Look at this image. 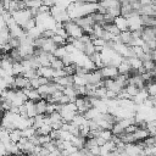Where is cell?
<instances>
[{"label":"cell","instance_id":"cell-1","mask_svg":"<svg viewBox=\"0 0 156 156\" xmlns=\"http://www.w3.org/2000/svg\"><path fill=\"white\" fill-rule=\"evenodd\" d=\"M63 27H65V29H66V32H67V34H68L69 38L79 39V38L84 34L83 28H82L79 24H77L76 21H73V20L65 22V23H63Z\"/></svg>","mask_w":156,"mask_h":156},{"label":"cell","instance_id":"cell-2","mask_svg":"<svg viewBox=\"0 0 156 156\" xmlns=\"http://www.w3.org/2000/svg\"><path fill=\"white\" fill-rule=\"evenodd\" d=\"M12 17L16 21L17 24H20L21 27H23L26 24V22L33 17L32 12L29 9H22V10H16L12 12Z\"/></svg>","mask_w":156,"mask_h":156},{"label":"cell","instance_id":"cell-3","mask_svg":"<svg viewBox=\"0 0 156 156\" xmlns=\"http://www.w3.org/2000/svg\"><path fill=\"white\" fill-rule=\"evenodd\" d=\"M73 21H76V23L79 24V26L83 28L84 33H88V34L91 33L93 27H94V24H95V22H94V20H93L91 15L83 16V17H78V18H76V20H73Z\"/></svg>","mask_w":156,"mask_h":156},{"label":"cell","instance_id":"cell-4","mask_svg":"<svg viewBox=\"0 0 156 156\" xmlns=\"http://www.w3.org/2000/svg\"><path fill=\"white\" fill-rule=\"evenodd\" d=\"M76 105L78 108L79 113H85L90 107H91V102H90V98L88 95H79L76 99Z\"/></svg>","mask_w":156,"mask_h":156},{"label":"cell","instance_id":"cell-5","mask_svg":"<svg viewBox=\"0 0 156 156\" xmlns=\"http://www.w3.org/2000/svg\"><path fill=\"white\" fill-rule=\"evenodd\" d=\"M128 20V29L129 30H138V29H143V21H141V16L140 13H133L132 16L127 17Z\"/></svg>","mask_w":156,"mask_h":156},{"label":"cell","instance_id":"cell-6","mask_svg":"<svg viewBox=\"0 0 156 156\" xmlns=\"http://www.w3.org/2000/svg\"><path fill=\"white\" fill-rule=\"evenodd\" d=\"M13 89H24V88H32L30 85V79H28L27 77H24L23 74H20V76H15V79H13V84L12 87Z\"/></svg>","mask_w":156,"mask_h":156},{"label":"cell","instance_id":"cell-7","mask_svg":"<svg viewBox=\"0 0 156 156\" xmlns=\"http://www.w3.org/2000/svg\"><path fill=\"white\" fill-rule=\"evenodd\" d=\"M101 76L104 79L106 78H115L117 74H118V68L115 67V66H111V65H105L102 67L99 68Z\"/></svg>","mask_w":156,"mask_h":156},{"label":"cell","instance_id":"cell-8","mask_svg":"<svg viewBox=\"0 0 156 156\" xmlns=\"http://www.w3.org/2000/svg\"><path fill=\"white\" fill-rule=\"evenodd\" d=\"M128 84H133V85H135V87L143 89V88H145L146 82L144 80V78H143L141 74H139V73L135 72V73H133L132 76L128 77Z\"/></svg>","mask_w":156,"mask_h":156},{"label":"cell","instance_id":"cell-9","mask_svg":"<svg viewBox=\"0 0 156 156\" xmlns=\"http://www.w3.org/2000/svg\"><path fill=\"white\" fill-rule=\"evenodd\" d=\"M37 71H38V74H39V76H43V77H45V78L52 80L55 69H54L51 66H40L39 68H37Z\"/></svg>","mask_w":156,"mask_h":156},{"label":"cell","instance_id":"cell-10","mask_svg":"<svg viewBox=\"0 0 156 156\" xmlns=\"http://www.w3.org/2000/svg\"><path fill=\"white\" fill-rule=\"evenodd\" d=\"M52 80L56 82L57 84H60L63 88L74 84L73 83V76H69V74H66V76H62V77H57V78H52Z\"/></svg>","mask_w":156,"mask_h":156},{"label":"cell","instance_id":"cell-11","mask_svg":"<svg viewBox=\"0 0 156 156\" xmlns=\"http://www.w3.org/2000/svg\"><path fill=\"white\" fill-rule=\"evenodd\" d=\"M126 58H127L128 63L130 65L133 73L136 72L140 67H143V60H141V58H139V57H136V56H130V57H126Z\"/></svg>","mask_w":156,"mask_h":156},{"label":"cell","instance_id":"cell-12","mask_svg":"<svg viewBox=\"0 0 156 156\" xmlns=\"http://www.w3.org/2000/svg\"><path fill=\"white\" fill-rule=\"evenodd\" d=\"M140 15H147V16H156V4L150 2L146 5H141Z\"/></svg>","mask_w":156,"mask_h":156},{"label":"cell","instance_id":"cell-13","mask_svg":"<svg viewBox=\"0 0 156 156\" xmlns=\"http://www.w3.org/2000/svg\"><path fill=\"white\" fill-rule=\"evenodd\" d=\"M113 23L118 27V29H119L121 32L128 29V20H127V17H124V16H122V15L117 16V17L113 20Z\"/></svg>","mask_w":156,"mask_h":156},{"label":"cell","instance_id":"cell-14","mask_svg":"<svg viewBox=\"0 0 156 156\" xmlns=\"http://www.w3.org/2000/svg\"><path fill=\"white\" fill-rule=\"evenodd\" d=\"M150 95H149V93L146 91V89L145 88H143V89H140L139 91H138V94L135 95V96H133V101L136 104V105H140V104H143L147 98H149Z\"/></svg>","mask_w":156,"mask_h":156},{"label":"cell","instance_id":"cell-15","mask_svg":"<svg viewBox=\"0 0 156 156\" xmlns=\"http://www.w3.org/2000/svg\"><path fill=\"white\" fill-rule=\"evenodd\" d=\"M26 105V110H27V116L28 117H34L37 113V107H35V101L33 100H27L24 102Z\"/></svg>","mask_w":156,"mask_h":156},{"label":"cell","instance_id":"cell-16","mask_svg":"<svg viewBox=\"0 0 156 156\" xmlns=\"http://www.w3.org/2000/svg\"><path fill=\"white\" fill-rule=\"evenodd\" d=\"M26 33H27L28 37H30L34 40L38 39V38H40V37H43V29L39 26H35V27L30 28L29 30H26Z\"/></svg>","mask_w":156,"mask_h":156},{"label":"cell","instance_id":"cell-17","mask_svg":"<svg viewBox=\"0 0 156 156\" xmlns=\"http://www.w3.org/2000/svg\"><path fill=\"white\" fill-rule=\"evenodd\" d=\"M104 33H105V28H104V26L95 23L94 27H93V30H91L90 35H91V39H94V38H102Z\"/></svg>","mask_w":156,"mask_h":156},{"label":"cell","instance_id":"cell-18","mask_svg":"<svg viewBox=\"0 0 156 156\" xmlns=\"http://www.w3.org/2000/svg\"><path fill=\"white\" fill-rule=\"evenodd\" d=\"M35 107H37V113L39 115H45L46 113V107H48V100L41 98L40 100H38L35 102Z\"/></svg>","mask_w":156,"mask_h":156},{"label":"cell","instance_id":"cell-19","mask_svg":"<svg viewBox=\"0 0 156 156\" xmlns=\"http://www.w3.org/2000/svg\"><path fill=\"white\" fill-rule=\"evenodd\" d=\"M140 16L144 27H156V16H147V15H140Z\"/></svg>","mask_w":156,"mask_h":156},{"label":"cell","instance_id":"cell-20","mask_svg":"<svg viewBox=\"0 0 156 156\" xmlns=\"http://www.w3.org/2000/svg\"><path fill=\"white\" fill-rule=\"evenodd\" d=\"M117 68H118V73H122V74H128L129 76V73L132 72V67L128 63V61H127L126 57L123 58V61L119 63V66Z\"/></svg>","mask_w":156,"mask_h":156},{"label":"cell","instance_id":"cell-21","mask_svg":"<svg viewBox=\"0 0 156 156\" xmlns=\"http://www.w3.org/2000/svg\"><path fill=\"white\" fill-rule=\"evenodd\" d=\"M130 40H132V30L127 29V30H123V32L119 33V41L129 45Z\"/></svg>","mask_w":156,"mask_h":156},{"label":"cell","instance_id":"cell-22","mask_svg":"<svg viewBox=\"0 0 156 156\" xmlns=\"http://www.w3.org/2000/svg\"><path fill=\"white\" fill-rule=\"evenodd\" d=\"M89 57H90V58H91V61L95 63L96 68H100V67H102V66H104V65H102V61H101V54H100V51H95V52H94V54H91Z\"/></svg>","mask_w":156,"mask_h":156},{"label":"cell","instance_id":"cell-23","mask_svg":"<svg viewBox=\"0 0 156 156\" xmlns=\"http://www.w3.org/2000/svg\"><path fill=\"white\" fill-rule=\"evenodd\" d=\"M145 89H146V91L149 93L150 96H155L156 95V80L152 79V80L147 82L145 84Z\"/></svg>","mask_w":156,"mask_h":156},{"label":"cell","instance_id":"cell-24","mask_svg":"<svg viewBox=\"0 0 156 156\" xmlns=\"http://www.w3.org/2000/svg\"><path fill=\"white\" fill-rule=\"evenodd\" d=\"M104 28H105L107 32H110L111 34H113V35H119V33H121V30L118 29V27H117L113 22H111V23H106V24L104 26Z\"/></svg>","mask_w":156,"mask_h":156},{"label":"cell","instance_id":"cell-25","mask_svg":"<svg viewBox=\"0 0 156 156\" xmlns=\"http://www.w3.org/2000/svg\"><path fill=\"white\" fill-rule=\"evenodd\" d=\"M51 130H52L51 124H46V123H44L41 127L37 128V134H38V135H46V134H50Z\"/></svg>","mask_w":156,"mask_h":156},{"label":"cell","instance_id":"cell-26","mask_svg":"<svg viewBox=\"0 0 156 156\" xmlns=\"http://www.w3.org/2000/svg\"><path fill=\"white\" fill-rule=\"evenodd\" d=\"M124 89H126V91L129 94V96L133 99V96H135L136 94H138V91L140 90V88H138V87H135V85H133V84H127L126 87H124Z\"/></svg>","mask_w":156,"mask_h":156},{"label":"cell","instance_id":"cell-27","mask_svg":"<svg viewBox=\"0 0 156 156\" xmlns=\"http://www.w3.org/2000/svg\"><path fill=\"white\" fill-rule=\"evenodd\" d=\"M34 134H37V129H35L33 126H29V127H26V128L22 129V136L30 138V136H33Z\"/></svg>","mask_w":156,"mask_h":156},{"label":"cell","instance_id":"cell-28","mask_svg":"<svg viewBox=\"0 0 156 156\" xmlns=\"http://www.w3.org/2000/svg\"><path fill=\"white\" fill-rule=\"evenodd\" d=\"M66 54H69V52L67 51V49H66V44H65V45H60V46H57V49L54 51V55H55L56 57H60V58H62Z\"/></svg>","mask_w":156,"mask_h":156},{"label":"cell","instance_id":"cell-29","mask_svg":"<svg viewBox=\"0 0 156 156\" xmlns=\"http://www.w3.org/2000/svg\"><path fill=\"white\" fill-rule=\"evenodd\" d=\"M50 66H51L52 68H55V69H58V68H63V67H65V63H63L62 58H60V57H55V58L51 61Z\"/></svg>","mask_w":156,"mask_h":156},{"label":"cell","instance_id":"cell-30","mask_svg":"<svg viewBox=\"0 0 156 156\" xmlns=\"http://www.w3.org/2000/svg\"><path fill=\"white\" fill-rule=\"evenodd\" d=\"M99 135H100V136H102V138L107 141V140H111V139H112L113 133H112V130H111V129H101V130L99 132Z\"/></svg>","mask_w":156,"mask_h":156},{"label":"cell","instance_id":"cell-31","mask_svg":"<svg viewBox=\"0 0 156 156\" xmlns=\"http://www.w3.org/2000/svg\"><path fill=\"white\" fill-rule=\"evenodd\" d=\"M52 40H54L55 44H57L58 46H60V45H65V44L67 43V39L63 38V37H61V35H58V34H54Z\"/></svg>","mask_w":156,"mask_h":156},{"label":"cell","instance_id":"cell-32","mask_svg":"<svg viewBox=\"0 0 156 156\" xmlns=\"http://www.w3.org/2000/svg\"><path fill=\"white\" fill-rule=\"evenodd\" d=\"M71 100H69V98L66 95V94H63L61 98H60V101L57 102V104H61V105H65V104H67V102H69Z\"/></svg>","mask_w":156,"mask_h":156},{"label":"cell","instance_id":"cell-33","mask_svg":"<svg viewBox=\"0 0 156 156\" xmlns=\"http://www.w3.org/2000/svg\"><path fill=\"white\" fill-rule=\"evenodd\" d=\"M82 1H85V2H99L100 0H82Z\"/></svg>","mask_w":156,"mask_h":156},{"label":"cell","instance_id":"cell-34","mask_svg":"<svg viewBox=\"0 0 156 156\" xmlns=\"http://www.w3.org/2000/svg\"><path fill=\"white\" fill-rule=\"evenodd\" d=\"M152 58L155 60V62H156V49L152 51Z\"/></svg>","mask_w":156,"mask_h":156},{"label":"cell","instance_id":"cell-35","mask_svg":"<svg viewBox=\"0 0 156 156\" xmlns=\"http://www.w3.org/2000/svg\"><path fill=\"white\" fill-rule=\"evenodd\" d=\"M2 116H4V111L0 110V123H1V119H2Z\"/></svg>","mask_w":156,"mask_h":156},{"label":"cell","instance_id":"cell-36","mask_svg":"<svg viewBox=\"0 0 156 156\" xmlns=\"http://www.w3.org/2000/svg\"><path fill=\"white\" fill-rule=\"evenodd\" d=\"M152 74H154V78H156V67L152 69Z\"/></svg>","mask_w":156,"mask_h":156}]
</instances>
